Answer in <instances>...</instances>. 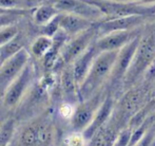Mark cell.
I'll use <instances>...</instances> for the list:
<instances>
[{
    "label": "cell",
    "mask_w": 155,
    "mask_h": 146,
    "mask_svg": "<svg viewBox=\"0 0 155 146\" xmlns=\"http://www.w3.org/2000/svg\"><path fill=\"white\" fill-rule=\"evenodd\" d=\"M155 59V25L145 28L133 62L123 83L124 91L143 80Z\"/></svg>",
    "instance_id": "1"
},
{
    "label": "cell",
    "mask_w": 155,
    "mask_h": 146,
    "mask_svg": "<svg viewBox=\"0 0 155 146\" xmlns=\"http://www.w3.org/2000/svg\"><path fill=\"white\" fill-rule=\"evenodd\" d=\"M118 51L101 52L97 55L86 78L78 88L79 102L86 101L95 93L107 88Z\"/></svg>",
    "instance_id": "2"
},
{
    "label": "cell",
    "mask_w": 155,
    "mask_h": 146,
    "mask_svg": "<svg viewBox=\"0 0 155 146\" xmlns=\"http://www.w3.org/2000/svg\"><path fill=\"white\" fill-rule=\"evenodd\" d=\"M93 4L104 15V19H113L128 16H153L155 15V3L118 1V0H86Z\"/></svg>",
    "instance_id": "3"
},
{
    "label": "cell",
    "mask_w": 155,
    "mask_h": 146,
    "mask_svg": "<svg viewBox=\"0 0 155 146\" xmlns=\"http://www.w3.org/2000/svg\"><path fill=\"white\" fill-rule=\"evenodd\" d=\"M35 67L32 60L28 63L21 73L11 83L2 95V104L8 109L18 107L28 93L31 91L35 83Z\"/></svg>",
    "instance_id": "4"
},
{
    "label": "cell",
    "mask_w": 155,
    "mask_h": 146,
    "mask_svg": "<svg viewBox=\"0 0 155 146\" xmlns=\"http://www.w3.org/2000/svg\"><path fill=\"white\" fill-rule=\"evenodd\" d=\"M96 23L86 31L68 39L61 49L59 59L55 69L57 68L61 70L67 65H72L97 39L98 30Z\"/></svg>",
    "instance_id": "5"
},
{
    "label": "cell",
    "mask_w": 155,
    "mask_h": 146,
    "mask_svg": "<svg viewBox=\"0 0 155 146\" xmlns=\"http://www.w3.org/2000/svg\"><path fill=\"white\" fill-rule=\"evenodd\" d=\"M107 93H108V89L104 88L86 101L77 103L75 112L70 121V125L73 131L84 132L89 127V125L92 123L98 108L104 102Z\"/></svg>",
    "instance_id": "6"
},
{
    "label": "cell",
    "mask_w": 155,
    "mask_h": 146,
    "mask_svg": "<svg viewBox=\"0 0 155 146\" xmlns=\"http://www.w3.org/2000/svg\"><path fill=\"white\" fill-rule=\"evenodd\" d=\"M140 36L141 35L134 38L132 41H130L128 45H126L118 51L110 80H109L108 85H107V89H108L109 92L112 93V91L117 89L118 87H123L124 80L133 62L135 52H136L139 40H140Z\"/></svg>",
    "instance_id": "7"
},
{
    "label": "cell",
    "mask_w": 155,
    "mask_h": 146,
    "mask_svg": "<svg viewBox=\"0 0 155 146\" xmlns=\"http://www.w3.org/2000/svg\"><path fill=\"white\" fill-rule=\"evenodd\" d=\"M31 58L30 51H28L25 48L12 57L0 63V97L3 95L6 88L21 73Z\"/></svg>",
    "instance_id": "8"
},
{
    "label": "cell",
    "mask_w": 155,
    "mask_h": 146,
    "mask_svg": "<svg viewBox=\"0 0 155 146\" xmlns=\"http://www.w3.org/2000/svg\"><path fill=\"white\" fill-rule=\"evenodd\" d=\"M153 16H128L113 19H104L96 23L98 37L117 31H130L146 27Z\"/></svg>",
    "instance_id": "9"
},
{
    "label": "cell",
    "mask_w": 155,
    "mask_h": 146,
    "mask_svg": "<svg viewBox=\"0 0 155 146\" xmlns=\"http://www.w3.org/2000/svg\"><path fill=\"white\" fill-rule=\"evenodd\" d=\"M145 28L146 27L138 28V29L130 30V31L112 32V33L99 36L95 40V46L100 53L101 52L119 51L121 48L128 45L134 38L141 35Z\"/></svg>",
    "instance_id": "10"
},
{
    "label": "cell",
    "mask_w": 155,
    "mask_h": 146,
    "mask_svg": "<svg viewBox=\"0 0 155 146\" xmlns=\"http://www.w3.org/2000/svg\"><path fill=\"white\" fill-rule=\"evenodd\" d=\"M60 13H70L98 22L104 20V15L93 4L86 0H51Z\"/></svg>",
    "instance_id": "11"
},
{
    "label": "cell",
    "mask_w": 155,
    "mask_h": 146,
    "mask_svg": "<svg viewBox=\"0 0 155 146\" xmlns=\"http://www.w3.org/2000/svg\"><path fill=\"white\" fill-rule=\"evenodd\" d=\"M115 104H116V101H115L114 95L108 91L104 102L100 105V107L98 108L97 112H96L95 117H94L92 123L84 131V137L89 141L92 140L93 137L95 136L98 130H100L104 126H106L110 122L113 112H114Z\"/></svg>",
    "instance_id": "12"
},
{
    "label": "cell",
    "mask_w": 155,
    "mask_h": 146,
    "mask_svg": "<svg viewBox=\"0 0 155 146\" xmlns=\"http://www.w3.org/2000/svg\"><path fill=\"white\" fill-rule=\"evenodd\" d=\"M100 52L97 50L95 46V41L72 64L73 67V72H74V77L78 85V88L81 85V83L84 82V80L86 78L87 74L89 73L91 67H92L94 60L97 57V55Z\"/></svg>",
    "instance_id": "13"
},
{
    "label": "cell",
    "mask_w": 155,
    "mask_h": 146,
    "mask_svg": "<svg viewBox=\"0 0 155 146\" xmlns=\"http://www.w3.org/2000/svg\"><path fill=\"white\" fill-rule=\"evenodd\" d=\"M96 22L70 13H60V30L69 37H73L93 27Z\"/></svg>",
    "instance_id": "14"
},
{
    "label": "cell",
    "mask_w": 155,
    "mask_h": 146,
    "mask_svg": "<svg viewBox=\"0 0 155 146\" xmlns=\"http://www.w3.org/2000/svg\"><path fill=\"white\" fill-rule=\"evenodd\" d=\"M60 89L64 97V102L79 103L78 100V85L74 77L72 65H67L61 69L60 74Z\"/></svg>",
    "instance_id": "15"
},
{
    "label": "cell",
    "mask_w": 155,
    "mask_h": 146,
    "mask_svg": "<svg viewBox=\"0 0 155 146\" xmlns=\"http://www.w3.org/2000/svg\"><path fill=\"white\" fill-rule=\"evenodd\" d=\"M60 12L52 3L51 0L49 2H41L39 5H37L36 8H34L32 10L31 12L32 22L35 25H37V27L41 28L47 25L48 22H50Z\"/></svg>",
    "instance_id": "16"
},
{
    "label": "cell",
    "mask_w": 155,
    "mask_h": 146,
    "mask_svg": "<svg viewBox=\"0 0 155 146\" xmlns=\"http://www.w3.org/2000/svg\"><path fill=\"white\" fill-rule=\"evenodd\" d=\"M25 43H27V33L22 29H20L18 34L12 40L0 48V63L4 62L5 59L18 53L19 51L25 49Z\"/></svg>",
    "instance_id": "17"
},
{
    "label": "cell",
    "mask_w": 155,
    "mask_h": 146,
    "mask_svg": "<svg viewBox=\"0 0 155 146\" xmlns=\"http://www.w3.org/2000/svg\"><path fill=\"white\" fill-rule=\"evenodd\" d=\"M53 43L54 40L52 37L40 34L32 41L31 46H30V54L36 59L41 60L47 55L48 52L52 49Z\"/></svg>",
    "instance_id": "18"
},
{
    "label": "cell",
    "mask_w": 155,
    "mask_h": 146,
    "mask_svg": "<svg viewBox=\"0 0 155 146\" xmlns=\"http://www.w3.org/2000/svg\"><path fill=\"white\" fill-rule=\"evenodd\" d=\"M32 10H17L0 13V29L22 21L23 18H25L29 13L32 12Z\"/></svg>",
    "instance_id": "19"
},
{
    "label": "cell",
    "mask_w": 155,
    "mask_h": 146,
    "mask_svg": "<svg viewBox=\"0 0 155 146\" xmlns=\"http://www.w3.org/2000/svg\"><path fill=\"white\" fill-rule=\"evenodd\" d=\"M21 146H37L38 144V124L34 122L27 126L20 134Z\"/></svg>",
    "instance_id": "20"
},
{
    "label": "cell",
    "mask_w": 155,
    "mask_h": 146,
    "mask_svg": "<svg viewBox=\"0 0 155 146\" xmlns=\"http://www.w3.org/2000/svg\"><path fill=\"white\" fill-rule=\"evenodd\" d=\"M32 2H36V0H0V8L6 11L32 10L37 6Z\"/></svg>",
    "instance_id": "21"
},
{
    "label": "cell",
    "mask_w": 155,
    "mask_h": 146,
    "mask_svg": "<svg viewBox=\"0 0 155 146\" xmlns=\"http://www.w3.org/2000/svg\"><path fill=\"white\" fill-rule=\"evenodd\" d=\"M15 120L8 119L0 126V146H8L15 134Z\"/></svg>",
    "instance_id": "22"
},
{
    "label": "cell",
    "mask_w": 155,
    "mask_h": 146,
    "mask_svg": "<svg viewBox=\"0 0 155 146\" xmlns=\"http://www.w3.org/2000/svg\"><path fill=\"white\" fill-rule=\"evenodd\" d=\"M20 22L15 23V25H8V27H4L2 29H0V48L5 45V43H8L10 40H12L18 34V32L21 29L20 25H19Z\"/></svg>",
    "instance_id": "23"
},
{
    "label": "cell",
    "mask_w": 155,
    "mask_h": 146,
    "mask_svg": "<svg viewBox=\"0 0 155 146\" xmlns=\"http://www.w3.org/2000/svg\"><path fill=\"white\" fill-rule=\"evenodd\" d=\"M90 141L84 137V132L73 131L69 134L64 139L65 146H88Z\"/></svg>",
    "instance_id": "24"
},
{
    "label": "cell",
    "mask_w": 155,
    "mask_h": 146,
    "mask_svg": "<svg viewBox=\"0 0 155 146\" xmlns=\"http://www.w3.org/2000/svg\"><path fill=\"white\" fill-rule=\"evenodd\" d=\"M39 29H40V34L53 38L60 31V13L56 17H54L50 22Z\"/></svg>",
    "instance_id": "25"
},
{
    "label": "cell",
    "mask_w": 155,
    "mask_h": 146,
    "mask_svg": "<svg viewBox=\"0 0 155 146\" xmlns=\"http://www.w3.org/2000/svg\"><path fill=\"white\" fill-rule=\"evenodd\" d=\"M76 105L73 103H70V102H64L61 105L59 106V115L62 119L69 120L71 121L72 117H73L74 112H75Z\"/></svg>",
    "instance_id": "26"
},
{
    "label": "cell",
    "mask_w": 155,
    "mask_h": 146,
    "mask_svg": "<svg viewBox=\"0 0 155 146\" xmlns=\"http://www.w3.org/2000/svg\"><path fill=\"white\" fill-rule=\"evenodd\" d=\"M154 137H155V123H153L148 128L147 132L143 137V139L138 143H136L134 146H152Z\"/></svg>",
    "instance_id": "27"
},
{
    "label": "cell",
    "mask_w": 155,
    "mask_h": 146,
    "mask_svg": "<svg viewBox=\"0 0 155 146\" xmlns=\"http://www.w3.org/2000/svg\"><path fill=\"white\" fill-rule=\"evenodd\" d=\"M118 1H128V2H139V3L154 4L155 0H118Z\"/></svg>",
    "instance_id": "28"
},
{
    "label": "cell",
    "mask_w": 155,
    "mask_h": 146,
    "mask_svg": "<svg viewBox=\"0 0 155 146\" xmlns=\"http://www.w3.org/2000/svg\"><path fill=\"white\" fill-rule=\"evenodd\" d=\"M155 97V80L152 84V87H151V99Z\"/></svg>",
    "instance_id": "29"
},
{
    "label": "cell",
    "mask_w": 155,
    "mask_h": 146,
    "mask_svg": "<svg viewBox=\"0 0 155 146\" xmlns=\"http://www.w3.org/2000/svg\"><path fill=\"white\" fill-rule=\"evenodd\" d=\"M150 120H151L152 123H155V112L151 115V117H150Z\"/></svg>",
    "instance_id": "30"
},
{
    "label": "cell",
    "mask_w": 155,
    "mask_h": 146,
    "mask_svg": "<svg viewBox=\"0 0 155 146\" xmlns=\"http://www.w3.org/2000/svg\"><path fill=\"white\" fill-rule=\"evenodd\" d=\"M152 146H155V137H154V140H153V143H152Z\"/></svg>",
    "instance_id": "31"
},
{
    "label": "cell",
    "mask_w": 155,
    "mask_h": 146,
    "mask_svg": "<svg viewBox=\"0 0 155 146\" xmlns=\"http://www.w3.org/2000/svg\"><path fill=\"white\" fill-rule=\"evenodd\" d=\"M1 124H2V122H0V126H1Z\"/></svg>",
    "instance_id": "32"
},
{
    "label": "cell",
    "mask_w": 155,
    "mask_h": 146,
    "mask_svg": "<svg viewBox=\"0 0 155 146\" xmlns=\"http://www.w3.org/2000/svg\"><path fill=\"white\" fill-rule=\"evenodd\" d=\"M63 146H65V145H64V144H63Z\"/></svg>",
    "instance_id": "33"
}]
</instances>
